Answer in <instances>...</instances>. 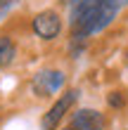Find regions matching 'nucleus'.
Returning <instances> with one entry per match:
<instances>
[{
  "label": "nucleus",
  "instance_id": "obj_4",
  "mask_svg": "<svg viewBox=\"0 0 128 130\" xmlns=\"http://www.w3.org/2000/svg\"><path fill=\"white\" fill-rule=\"evenodd\" d=\"M69 128L74 130H104L107 128V116L100 109L93 106H81L69 113Z\"/></svg>",
  "mask_w": 128,
  "mask_h": 130
},
{
  "label": "nucleus",
  "instance_id": "obj_2",
  "mask_svg": "<svg viewBox=\"0 0 128 130\" xmlns=\"http://www.w3.org/2000/svg\"><path fill=\"white\" fill-rule=\"evenodd\" d=\"M64 31V19L57 10H40L31 19V33L43 43L57 40Z\"/></svg>",
  "mask_w": 128,
  "mask_h": 130
},
{
  "label": "nucleus",
  "instance_id": "obj_10",
  "mask_svg": "<svg viewBox=\"0 0 128 130\" xmlns=\"http://www.w3.org/2000/svg\"><path fill=\"white\" fill-rule=\"evenodd\" d=\"M57 130H74V128H69V125H64V128H57Z\"/></svg>",
  "mask_w": 128,
  "mask_h": 130
},
{
  "label": "nucleus",
  "instance_id": "obj_3",
  "mask_svg": "<svg viewBox=\"0 0 128 130\" xmlns=\"http://www.w3.org/2000/svg\"><path fill=\"white\" fill-rule=\"evenodd\" d=\"M64 85H66V73L62 71V69H52V66L40 69V71L31 78V92L36 97H40V99L55 97L57 92L64 90Z\"/></svg>",
  "mask_w": 128,
  "mask_h": 130
},
{
  "label": "nucleus",
  "instance_id": "obj_6",
  "mask_svg": "<svg viewBox=\"0 0 128 130\" xmlns=\"http://www.w3.org/2000/svg\"><path fill=\"white\" fill-rule=\"evenodd\" d=\"M17 43L12 36H0V69H10L17 59Z\"/></svg>",
  "mask_w": 128,
  "mask_h": 130
},
{
  "label": "nucleus",
  "instance_id": "obj_1",
  "mask_svg": "<svg viewBox=\"0 0 128 130\" xmlns=\"http://www.w3.org/2000/svg\"><path fill=\"white\" fill-rule=\"evenodd\" d=\"M78 97H81V90H78V88L64 90V92L59 95L55 102H52L50 109L43 113V118H40V130H57L59 123L64 121V116L74 109V106H76Z\"/></svg>",
  "mask_w": 128,
  "mask_h": 130
},
{
  "label": "nucleus",
  "instance_id": "obj_9",
  "mask_svg": "<svg viewBox=\"0 0 128 130\" xmlns=\"http://www.w3.org/2000/svg\"><path fill=\"white\" fill-rule=\"evenodd\" d=\"M57 3H59V5H64V7H69V5L74 3V0H57Z\"/></svg>",
  "mask_w": 128,
  "mask_h": 130
},
{
  "label": "nucleus",
  "instance_id": "obj_5",
  "mask_svg": "<svg viewBox=\"0 0 128 130\" xmlns=\"http://www.w3.org/2000/svg\"><path fill=\"white\" fill-rule=\"evenodd\" d=\"M100 0H74L69 5V31H81L86 21L93 17Z\"/></svg>",
  "mask_w": 128,
  "mask_h": 130
},
{
  "label": "nucleus",
  "instance_id": "obj_8",
  "mask_svg": "<svg viewBox=\"0 0 128 130\" xmlns=\"http://www.w3.org/2000/svg\"><path fill=\"white\" fill-rule=\"evenodd\" d=\"M14 5H17V0H0V19H5Z\"/></svg>",
  "mask_w": 128,
  "mask_h": 130
},
{
  "label": "nucleus",
  "instance_id": "obj_7",
  "mask_svg": "<svg viewBox=\"0 0 128 130\" xmlns=\"http://www.w3.org/2000/svg\"><path fill=\"white\" fill-rule=\"evenodd\" d=\"M107 104L111 106V109H123L126 106V95L121 92V90H111V92L107 95Z\"/></svg>",
  "mask_w": 128,
  "mask_h": 130
}]
</instances>
